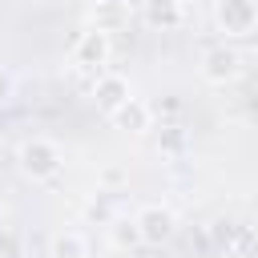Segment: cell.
I'll return each mask as SVG.
<instances>
[{
  "label": "cell",
  "instance_id": "12",
  "mask_svg": "<svg viewBox=\"0 0 258 258\" xmlns=\"http://www.w3.org/2000/svg\"><path fill=\"white\" fill-rule=\"evenodd\" d=\"M230 258H258V230H250V226L234 230V238H230Z\"/></svg>",
  "mask_w": 258,
  "mask_h": 258
},
{
  "label": "cell",
  "instance_id": "15",
  "mask_svg": "<svg viewBox=\"0 0 258 258\" xmlns=\"http://www.w3.org/2000/svg\"><path fill=\"white\" fill-rule=\"evenodd\" d=\"M12 89H16V81H12V73L8 69H0V105L12 97Z\"/></svg>",
  "mask_w": 258,
  "mask_h": 258
},
{
  "label": "cell",
  "instance_id": "11",
  "mask_svg": "<svg viewBox=\"0 0 258 258\" xmlns=\"http://www.w3.org/2000/svg\"><path fill=\"white\" fill-rule=\"evenodd\" d=\"M109 242H113L117 250L145 246V242H141V226H137V218H113V222H109Z\"/></svg>",
  "mask_w": 258,
  "mask_h": 258
},
{
  "label": "cell",
  "instance_id": "13",
  "mask_svg": "<svg viewBox=\"0 0 258 258\" xmlns=\"http://www.w3.org/2000/svg\"><path fill=\"white\" fill-rule=\"evenodd\" d=\"M157 149H161V153H181V149H185V129H181V125H161Z\"/></svg>",
  "mask_w": 258,
  "mask_h": 258
},
{
  "label": "cell",
  "instance_id": "1",
  "mask_svg": "<svg viewBox=\"0 0 258 258\" xmlns=\"http://www.w3.org/2000/svg\"><path fill=\"white\" fill-rule=\"evenodd\" d=\"M16 165L28 181H52L64 169V149L52 137H24L16 145Z\"/></svg>",
  "mask_w": 258,
  "mask_h": 258
},
{
  "label": "cell",
  "instance_id": "3",
  "mask_svg": "<svg viewBox=\"0 0 258 258\" xmlns=\"http://www.w3.org/2000/svg\"><path fill=\"white\" fill-rule=\"evenodd\" d=\"M242 77V52L234 44H214L202 52V81L210 85H230Z\"/></svg>",
  "mask_w": 258,
  "mask_h": 258
},
{
  "label": "cell",
  "instance_id": "7",
  "mask_svg": "<svg viewBox=\"0 0 258 258\" xmlns=\"http://www.w3.org/2000/svg\"><path fill=\"white\" fill-rule=\"evenodd\" d=\"M141 20L153 32H173L185 24V8L181 0H141Z\"/></svg>",
  "mask_w": 258,
  "mask_h": 258
},
{
  "label": "cell",
  "instance_id": "9",
  "mask_svg": "<svg viewBox=\"0 0 258 258\" xmlns=\"http://www.w3.org/2000/svg\"><path fill=\"white\" fill-rule=\"evenodd\" d=\"M129 20H133V8H129V0H97L93 4V28L97 32H121V28H129Z\"/></svg>",
  "mask_w": 258,
  "mask_h": 258
},
{
  "label": "cell",
  "instance_id": "5",
  "mask_svg": "<svg viewBox=\"0 0 258 258\" xmlns=\"http://www.w3.org/2000/svg\"><path fill=\"white\" fill-rule=\"evenodd\" d=\"M109 56H113V40H109V32L89 28V32H81L77 44H73V64L85 69V73H97L101 64H109Z\"/></svg>",
  "mask_w": 258,
  "mask_h": 258
},
{
  "label": "cell",
  "instance_id": "4",
  "mask_svg": "<svg viewBox=\"0 0 258 258\" xmlns=\"http://www.w3.org/2000/svg\"><path fill=\"white\" fill-rule=\"evenodd\" d=\"M214 16H218V28L226 36H250L258 28V4L254 0H218Z\"/></svg>",
  "mask_w": 258,
  "mask_h": 258
},
{
  "label": "cell",
  "instance_id": "14",
  "mask_svg": "<svg viewBox=\"0 0 258 258\" xmlns=\"http://www.w3.org/2000/svg\"><path fill=\"white\" fill-rule=\"evenodd\" d=\"M0 258H20V242L12 230H0Z\"/></svg>",
  "mask_w": 258,
  "mask_h": 258
},
{
  "label": "cell",
  "instance_id": "10",
  "mask_svg": "<svg viewBox=\"0 0 258 258\" xmlns=\"http://www.w3.org/2000/svg\"><path fill=\"white\" fill-rule=\"evenodd\" d=\"M48 258H89V242L77 230H56L48 238Z\"/></svg>",
  "mask_w": 258,
  "mask_h": 258
},
{
  "label": "cell",
  "instance_id": "6",
  "mask_svg": "<svg viewBox=\"0 0 258 258\" xmlns=\"http://www.w3.org/2000/svg\"><path fill=\"white\" fill-rule=\"evenodd\" d=\"M129 97H133V89H129V77H121V73H101V77L93 81V101H97V109H101L105 117L117 113Z\"/></svg>",
  "mask_w": 258,
  "mask_h": 258
},
{
  "label": "cell",
  "instance_id": "8",
  "mask_svg": "<svg viewBox=\"0 0 258 258\" xmlns=\"http://www.w3.org/2000/svg\"><path fill=\"white\" fill-rule=\"evenodd\" d=\"M109 125L117 129V133H149L153 129V109L145 105V101H137V97H129L117 113H109Z\"/></svg>",
  "mask_w": 258,
  "mask_h": 258
},
{
  "label": "cell",
  "instance_id": "2",
  "mask_svg": "<svg viewBox=\"0 0 258 258\" xmlns=\"http://www.w3.org/2000/svg\"><path fill=\"white\" fill-rule=\"evenodd\" d=\"M133 218H137V226H141V242H145V246H165V242L177 234V214H173L169 206H161V202L141 206Z\"/></svg>",
  "mask_w": 258,
  "mask_h": 258
}]
</instances>
